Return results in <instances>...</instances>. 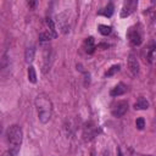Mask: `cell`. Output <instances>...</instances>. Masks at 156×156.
Here are the masks:
<instances>
[{
  "instance_id": "obj_1",
  "label": "cell",
  "mask_w": 156,
  "mask_h": 156,
  "mask_svg": "<svg viewBox=\"0 0 156 156\" xmlns=\"http://www.w3.org/2000/svg\"><path fill=\"white\" fill-rule=\"evenodd\" d=\"M7 141H9V151L12 154V155H17L18 150H20V146L22 144V129L20 126H11L9 127L7 129Z\"/></svg>"
},
{
  "instance_id": "obj_2",
  "label": "cell",
  "mask_w": 156,
  "mask_h": 156,
  "mask_svg": "<svg viewBox=\"0 0 156 156\" xmlns=\"http://www.w3.org/2000/svg\"><path fill=\"white\" fill-rule=\"evenodd\" d=\"M35 105L38 108V118L41 123H48L51 117V102L45 96H38L35 99Z\"/></svg>"
},
{
  "instance_id": "obj_3",
  "label": "cell",
  "mask_w": 156,
  "mask_h": 156,
  "mask_svg": "<svg viewBox=\"0 0 156 156\" xmlns=\"http://www.w3.org/2000/svg\"><path fill=\"white\" fill-rule=\"evenodd\" d=\"M136 6H138V1H136V0H127V1L123 4V6H122L121 17L124 18V17L130 16V15L134 12V10L136 9Z\"/></svg>"
},
{
  "instance_id": "obj_4",
  "label": "cell",
  "mask_w": 156,
  "mask_h": 156,
  "mask_svg": "<svg viewBox=\"0 0 156 156\" xmlns=\"http://www.w3.org/2000/svg\"><path fill=\"white\" fill-rule=\"evenodd\" d=\"M128 39L129 41L134 45V46H139L141 43H143V37H141V33L139 29L136 28H129L128 30Z\"/></svg>"
},
{
  "instance_id": "obj_5",
  "label": "cell",
  "mask_w": 156,
  "mask_h": 156,
  "mask_svg": "<svg viewBox=\"0 0 156 156\" xmlns=\"http://www.w3.org/2000/svg\"><path fill=\"white\" fill-rule=\"evenodd\" d=\"M128 110V102L122 100V101H118L113 107H112V115L115 117H122Z\"/></svg>"
},
{
  "instance_id": "obj_6",
  "label": "cell",
  "mask_w": 156,
  "mask_h": 156,
  "mask_svg": "<svg viewBox=\"0 0 156 156\" xmlns=\"http://www.w3.org/2000/svg\"><path fill=\"white\" fill-rule=\"evenodd\" d=\"M128 68L133 76H136L139 72V61L134 54H130L128 57Z\"/></svg>"
},
{
  "instance_id": "obj_7",
  "label": "cell",
  "mask_w": 156,
  "mask_h": 156,
  "mask_svg": "<svg viewBox=\"0 0 156 156\" xmlns=\"http://www.w3.org/2000/svg\"><path fill=\"white\" fill-rule=\"evenodd\" d=\"M127 91V85L124 83H118L116 87H113L110 91V95L116 98V96H119V95H123L124 93Z\"/></svg>"
},
{
  "instance_id": "obj_8",
  "label": "cell",
  "mask_w": 156,
  "mask_h": 156,
  "mask_svg": "<svg viewBox=\"0 0 156 156\" xmlns=\"http://www.w3.org/2000/svg\"><path fill=\"white\" fill-rule=\"evenodd\" d=\"M113 10H115L113 4H112V2H108L104 9H101V10L98 12V15H102V16H105V17H111V16L113 15Z\"/></svg>"
},
{
  "instance_id": "obj_9",
  "label": "cell",
  "mask_w": 156,
  "mask_h": 156,
  "mask_svg": "<svg viewBox=\"0 0 156 156\" xmlns=\"http://www.w3.org/2000/svg\"><path fill=\"white\" fill-rule=\"evenodd\" d=\"M84 49L88 54H93L95 50V44H94V38L93 37H88L84 40Z\"/></svg>"
},
{
  "instance_id": "obj_10",
  "label": "cell",
  "mask_w": 156,
  "mask_h": 156,
  "mask_svg": "<svg viewBox=\"0 0 156 156\" xmlns=\"http://www.w3.org/2000/svg\"><path fill=\"white\" fill-rule=\"evenodd\" d=\"M34 56H35V48L34 46H28L24 51V60L27 63H30L33 60H34Z\"/></svg>"
},
{
  "instance_id": "obj_11",
  "label": "cell",
  "mask_w": 156,
  "mask_h": 156,
  "mask_svg": "<svg viewBox=\"0 0 156 156\" xmlns=\"http://www.w3.org/2000/svg\"><path fill=\"white\" fill-rule=\"evenodd\" d=\"M134 108L135 110H146V108H149V101L145 98H139L134 104Z\"/></svg>"
},
{
  "instance_id": "obj_12",
  "label": "cell",
  "mask_w": 156,
  "mask_h": 156,
  "mask_svg": "<svg viewBox=\"0 0 156 156\" xmlns=\"http://www.w3.org/2000/svg\"><path fill=\"white\" fill-rule=\"evenodd\" d=\"M156 51V44L155 43H150V45L146 48V60L149 62H152L154 58V52Z\"/></svg>"
},
{
  "instance_id": "obj_13",
  "label": "cell",
  "mask_w": 156,
  "mask_h": 156,
  "mask_svg": "<svg viewBox=\"0 0 156 156\" xmlns=\"http://www.w3.org/2000/svg\"><path fill=\"white\" fill-rule=\"evenodd\" d=\"M28 80L30 83L37 82V72H35V68L33 66H29V68H28Z\"/></svg>"
},
{
  "instance_id": "obj_14",
  "label": "cell",
  "mask_w": 156,
  "mask_h": 156,
  "mask_svg": "<svg viewBox=\"0 0 156 156\" xmlns=\"http://www.w3.org/2000/svg\"><path fill=\"white\" fill-rule=\"evenodd\" d=\"M52 38H55L49 30H45V32H41L40 34H39V40L40 41H49L50 39H52Z\"/></svg>"
},
{
  "instance_id": "obj_15",
  "label": "cell",
  "mask_w": 156,
  "mask_h": 156,
  "mask_svg": "<svg viewBox=\"0 0 156 156\" xmlns=\"http://www.w3.org/2000/svg\"><path fill=\"white\" fill-rule=\"evenodd\" d=\"M46 24H48V27H49V32L56 38V37H57V32H56V29H55V23L52 22V20H51V18H46Z\"/></svg>"
},
{
  "instance_id": "obj_16",
  "label": "cell",
  "mask_w": 156,
  "mask_h": 156,
  "mask_svg": "<svg viewBox=\"0 0 156 156\" xmlns=\"http://www.w3.org/2000/svg\"><path fill=\"white\" fill-rule=\"evenodd\" d=\"M119 69H121V66H119V65H113V66H111V67L107 69V72L105 73V76H106V77H111V76L116 74Z\"/></svg>"
},
{
  "instance_id": "obj_17",
  "label": "cell",
  "mask_w": 156,
  "mask_h": 156,
  "mask_svg": "<svg viewBox=\"0 0 156 156\" xmlns=\"http://www.w3.org/2000/svg\"><path fill=\"white\" fill-rule=\"evenodd\" d=\"M112 28L110 26H105V24H100L99 26V32L102 34V35H108L111 33Z\"/></svg>"
},
{
  "instance_id": "obj_18",
  "label": "cell",
  "mask_w": 156,
  "mask_h": 156,
  "mask_svg": "<svg viewBox=\"0 0 156 156\" xmlns=\"http://www.w3.org/2000/svg\"><path fill=\"white\" fill-rule=\"evenodd\" d=\"M135 127H136L139 130H143L144 127H145V119H144L143 117L136 118V121H135Z\"/></svg>"
},
{
  "instance_id": "obj_19",
  "label": "cell",
  "mask_w": 156,
  "mask_h": 156,
  "mask_svg": "<svg viewBox=\"0 0 156 156\" xmlns=\"http://www.w3.org/2000/svg\"><path fill=\"white\" fill-rule=\"evenodd\" d=\"M35 4H37V2H34V1H29V2H28V5H29V6H34Z\"/></svg>"
}]
</instances>
